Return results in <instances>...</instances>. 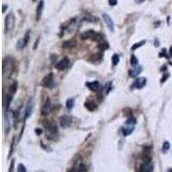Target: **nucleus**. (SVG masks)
<instances>
[{
	"label": "nucleus",
	"mask_w": 172,
	"mask_h": 172,
	"mask_svg": "<svg viewBox=\"0 0 172 172\" xmlns=\"http://www.w3.org/2000/svg\"><path fill=\"white\" fill-rule=\"evenodd\" d=\"M15 67V60L10 57H6L3 60V77L10 78L13 73Z\"/></svg>",
	"instance_id": "f257e3e1"
},
{
	"label": "nucleus",
	"mask_w": 172,
	"mask_h": 172,
	"mask_svg": "<svg viewBox=\"0 0 172 172\" xmlns=\"http://www.w3.org/2000/svg\"><path fill=\"white\" fill-rule=\"evenodd\" d=\"M44 127H46V129H47V133H49L47 136L48 138L55 139L56 137L58 136L57 125H56L53 121H51V120H46V121L44 122Z\"/></svg>",
	"instance_id": "f03ea898"
},
{
	"label": "nucleus",
	"mask_w": 172,
	"mask_h": 172,
	"mask_svg": "<svg viewBox=\"0 0 172 172\" xmlns=\"http://www.w3.org/2000/svg\"><path fill=\"white\" fill-rule=\"evenodd\" d=\"M15 27V15L12 11H10L9 14L6 16L5 18V31L10 32L13 30Z\"/></svg>",
	"instance_id": "7ed1b4c3"
},
{
	"label": "nucleus",
	"mask_w": 172,
	"mask_h": 172,
	"mask_svg": "<svg viewBox=\"0 0 172 172\" xmlns=\"http://www.w3.org/2000/svg\"><path fill=\"white\" fill-rule=\"evenodd\" d=\"M41 85L45 88H52L54 85V77H53V73H49L44 77V78L41 81Z\"/></svg>",
	"instance_id": "20e7f679"
},
{
	"label": "nucleus",
	"mask_w": 172,
	"mask_h": 172,
	"mask_svg": "<svg viewBox=\"0 0 172 172\" xmlns=\"http://www.w3.org/2000/svg\"><path fill=\"white\" fill-rule=\"evenodd\" d=\"M33 109H34V101L33 98H29V100L27 103L26 105V109H25V114H24V119H28V118L30 117V115L33 112Z\"/></svg>",
	"instance_id": "39448f33"
},
{
	"label": "nucleus",
	"mask_w": 172,
	"mask_h": 172,
	"mask_svg": "<svg viewBox=\"0 0 172 172\" xmlns=\"http://www.w3.org/2000/svg\"><path fill=\"white\" fill-rule=\"evenodd\" d=\"M140 172H152L153 171V164L152 160H146L144 161L143 163L139 169Z\"/></svg>",
	"instance_id": "423d86ee"
},
{
	"label": "nucleus",
	"mask_w": 172,
	"mask_h": 172,
	"mask_svg": "<svg viewBox=\"0 0 172 172\" xmlns=\"http://www.w3.org/2000/svg\"><path fill=\"white\" fill-rule=\"evenodd\" d=\"M60 124L63 128H66L71 126V122H72V119L71 116L69 115H62V116L60 117Z\"/></svg>",
	"instance_id": "0eeeda50"
},
{
	"label": "nucleus",
	"mask_w": 172,
	"mask_h": 172,
	"mask_svg": "<svg viewBox=\"0 0 172 172\" xmlns=\"http://www.w3.org/2000/svg\"><path fill=\"white\" fill-rule=\"evenodd\" d=\"M69 64H70L69 59L64 58L55 64V68L57 69L58 71H64V70H66L67 67L69 66Z\"/></svg>",
	"instance_id": "6e6552de"
},
{
	"label": "nucleus",
	"mask_w": 172,
	"mask_h": 172,
	"mask_svg": "<svg viewBox=\"0 0 172 172\" xmlns=\"http://www.w3.org/2000/svg\"><path fill=\"white\" fill-rule=\"evenodd\" d=\"M53 109V106H52V103L49 99H47V101L45 102V103L43 104V106L41 108V113L42 115H47L50 114V112L52 111Z\"/></svg>",
	"instance_id": "1a4fd4ad"
},
{
	"label": "nucleus",
	"mask_w": 172,
	"mask_h": 172,
	"mask_svg": "<svg viewBox=\"0 0 172 172\" xmlns=\"http://www.w3.org/2000/svg\"><path fill=\"white\" fill-rule=\"evenodd\" d=\"M103 20L105 22V23L107 24V27L109 28V29L111 32H114V21L111 17H109L108 14H103Z\"/></svg>",
	"instance_id": "9d476101"
},
{
	"label": "nucleus",
	"mask_w": 172,
	"mask_h": 172,
	"mask_svg": "<svg viewBox=\"0 0 172 172\" xmlns=\"http://www.w3.org/2000/svg\"><path fill=\"white\" fill-rule=\"evenodd\" d=\"M146 77H139V78H137L134 83L133 84V87L135 89H142L144 88L146 84Z\"/></svg>",
	"instance_id": "9b49d317"
},
{
	"label": "nucleus",
	"mask_w": 172,
	"mask_h": 172,
	"mask_svg": "<svg viewBox=\"0 0 172 172\" xmlns=\"http://www.w3.org/2000/svg\"><path fill=\"white\" fill-rule=\"evenodd\" d=\"M142 70H143L142 66H138V64H137V66H134L132 70H129L128 74H129V76H130L131 77H136L139 74L141 73Z\"/></svg>",
	"instance_id": "f8f14e48"
},
{
	"label": "nucleus",
	"mask_w": 172,
	"mask_h": 172,
	"mask_svg": "<svg viewBox=\"0 0 172 172\" xmlns=\"http://www.w3.org/2000/svg\"><path fill=\"white\" fill-rule=\"evenodd\" d=\"M127 124V123H126ZM134 131V125H132V124H127L125 126V127H123L122 129H121V132H122V134L124 136H128L130 135V134L133 133Z\"/></svg>",
	"instance_id": "ddd939ff"
},
{
	"label": "nucleus",
	"mask_w": 172,
	"mask_h": 172,
	"mask_svg": "<svg viewBox=\"0 0 172 172\" xmlns=\"http://www.w3.org/2000/svg\"><path fill=\"white\" fill-rule=\"evenodd\" d=\"M86 86H87V88L90 90L96 92V91H97V90L99 89V86L100 85H99V83L97 81H91V82L86 83Z\"/></svg>",
	"instance_id": "4468645a"
},
{
	"label": "nucleus",
	"mask_w": 172,
	"mask_h": 172,
	"mask_svg": "<svg viewBox=\"0 0 172 172\" xmlns=\"http://www.w3.org/2000/svg\"><path fill=\"white\" fill-rule=\"evenodd\" d=\"M96 34V32L92 30V29H90V30H87L84 32L83 34H81V35H80V37H81L82 40H87V39H92L94 36H95Z\"/></svg>",
	"instance_id": "2eb2a0df"
},
{
	"label": "nucleus",
	"mask_w": 172,
	"mask_h": 172,
	"mask_svg": "<svg viewBox=\"0 0 172 172\" xmlns=\"http://www.w3.org/2000/svg\"><path fill=\"white\" fill-rule=\"evenodd\" d=\"M84 107L89 111H94L97 108V105H96V103L93 100H90H90H87L84 103Z\"/></svg>",
	"instance_id": "dca6fc26"
},
{
	"label": "nucleus",
	"mask_w": 172,
	"mask_h": 172,
	"mask_svg": "<svg viewBox=\"0 0 172 172\" xmlns=\"http://www.w3.org/2000/svg\"><path fill=\"white\" fill-rule=\"evenodd\" d=\"M103 60V53H94L90 57V61L92 63H99L100 61Z\"/></svg>",
	"instance_id": "f3484780"
},
{
	"label": "nucleus",
	"mask_w": 172,
	"mask_h": 172,
	"mask_svg": "<svg viewBox=\"0 0 172 172\" xmlns=\"http://www.w3.org/2000/svg\"><path fill=\"white\" fill-rule=\"evenodd\" d=\"M76 45H77L76 41H74V40H68V41L63 42L62 47L64 49H71V48L76 47Z\"/></svg>",
	"instance_id": "a211bd4d"
},
{
	"label": "nucleus",
	"mask_w": 172,
	"mask_h": 172,
	"mask_svg": "<svg viewBox=\"0 0 172 172\" xmlns=\"http://www.w3.org/2000/svg\"><path fill=\"white\" fill-rule=\"evenodd\" d=\"M17 87H18V84H17V82H13L11 84H10V88H9V90H8V95H10V96H14L15 94H16V92H17Z\"/></svg>",
	"instance_id": "6ab92c4d"
},
{
	"label": "nucleus",
	"mask_w": 172,
	"mask_h": 172,
	"mask_svg": "<svg viewBox=\"0 0 172 172\" xmlns=\"http://www.w3.org/2000/svg\"><path fill=\"white\" fill-rule=\"evenodd\" d=\"M43 1L40 2V4L38 5V7H37V11H36V20L39 21L40 18L41 17V14H42V9H43Z\"/></svg>",
	"instance_id": "aec40b11"
},
{
	"label": "nucleus",
	"mask_w": 172,
	"mask_h": 172,
	"mask_svg": "<svg viewBox=\"0 0 172 172\" xmlns=\"http://www.w3.org/2000/svg\"><path fill=\"white\" fill-rule=\"evenodd\" d=\"M84 20L90 22V23H96L98 21V18L92 15H87L84 17Z\"/></svg>",
	"instance_id": "412c9836"
},
{
	"label": "nucleus",
	"mask_w": 172,
	"mask_h": 172,
	"mask_svg": "<svg viewBox=\"0 0 172 172\" xmlns=\"http://www.w3.org/2000/svg\"><path fill=\"white\" fill-rule=\"evenodd\" d=\"M10 130V123L9 118L7 117V119H5V120H4V131H5V133H6V134L9 133Z\"/></svg>",
	"instance_id": "4be33fe9"
},
{
	"label": "nucleus",
	"mask_w": 172,
	"mask_h": 172,
	"mask_svg": "<svg viewBox=\"0 0 172 172\" xmlns=\"http://www.w3.org/2000/svg\"><path fill=\"white\" fill-rule=\"evenodd\" d=\"M74 103H75L74 99H72V98L68 99V100L66 101V108L68 109H70V110L72 109H73V107H74Z\"/></svg>",
	"instance_id": "5701e85b"
},
{
	"label": "nucleus",
	"mask_w": 172,
	"mask_h": 172,
	"mask_svg": "<svg viewBox=\"0 0 172 172\" xmlns=\"http://www.w3.org/2000/svg\"><path fill=\"white\" fill-rule=\"evenodd\" d=\"M170 142H169V141L163 142V147H162V152H163V153H166L169 150H170Z\"/></svg>",
	"instance_id": "b1692460"
},
{
	"label": "nucleus",
	"mask_w": 172,
	"mask_h": 172,
	"mask_svg": "<svg viewBox=\"0 0 172 172\" xmlns=\"http://www.w3.org/2000/svg\"><path fill=\"white\" fill-rule=\"evenodd\" d=\"M120 62V57L117 53H114V55L112 56V64L113 66H117Z\"/></svg>",
	"instance_id": "393cba45"
},
{
	"label": "nucleus",
	"mask_w": 172,
	"mask_h": 172,
	"mask_svg": "<svg viewBox=\"0 0 172 172\" xmlns=\"http://www.w3.org/2000/svg\"><path fill=\"white\" fill-rule=\"evenodd\" d=\"M26 47V44H25V41H24V39L22 38L20 39L19 41H17V49H23Z\"/></svg>",
	"instance_id": "a878e982"
},
{
	"label": "nucleus",
	"mask_w": 172,
	"mask_h": 172,
	"mask_svg": "<svg viewBox=\"0 0 172 172\" xmlns=\"http://www.w3.org/2000/svg\"><path fill=\"white\" fill-rule=\"evenodd\" d=\"M92 40L94 41H96V42H101L103 40V36L100 33H96L95 36L93 37Z\"/></svg>",
	"instance_id": "bb28decb"
},
{
	"label": "nucleus",
	"mask_w": 172,
	"mask_h": 172,
	"mask_svg": "<svg viewBox=\"0 0 172 172\" xmlns=\"http://www.w3.org/2000/svg\"><path fill=\"white\" fill-rule=\"evenodd\" d=\"M130 63L133 66H135L138 64L139 63V60H138V58L136 57L135 55H132L131 56V59H130Z\"/></svg>",
	"instance_id": "cd10ccee"
},
{
	"label": "nucleus",
	"mask_w": 172,
	"mask_h": 172,
	"mask_svg": "<svg viewBox=\"0 0 172 172\" xmlns=\"http://www.w3.org/2000/svg\"><path fill=\"white\" fill-rule=\"evenodd\" d=\"M145 43H146V41H141L140 42H139V43H135V44H134L133 47H132V50H133V51L136 50L137 48L142 47V46H143Z\"/></svg>",
	"instance_id": "c85d7f7f"
},
{
	"label": "nucleus",
	"mask_w": 172,
	"mask_h": 172,
	"mask_svg": "<svg viewBox=\"0 0 172 172\" xmlns=\"http://www.w3.org/2000/svg\"><path fill=\"white\" fill-rule=\"evenodd\" d=\"M29 38H30V31L28 30V31L26 33L25 36L23 37L24 41H25V44H26V46L28 45V41H29Z\"/></svg>",
	"instance_id": "c756f323"
},
{
	"label": "nucleus",
	"mask_w": 172,
	"mask_h": 172,
	"mask_svg": "<svg viewBox=\"0 0 172 172\" xmlns=\"http://www.w3.org/2000/svg\"><path fill=\"white\" fill-rule=\"evenodd\" d=\"M17 171L18 172H26L27 171L26 167L23 164V163H19V164H18V167H17Z\"/></svg>",
	"instance_id": "7c9ffc66"
},
{
	"label": "nucleus",
	"mask_w": 172,
	"mask_h": 172,
	"mask_svg": "<svg viewBox=\"0 0 172 172\" xmlns=\"http://www.w3.org/2000/svg\"><path fill=\"white\" fill-rule=\"evenodd\" d=\"M99 48H100L101 50H106L109 48V44H108L107 42H104V43H101L100 45H99Z\"/></svg>",
	"instance_id": "2f4dec72"
},
{
	"label": "nucleus",
	"mask_w": 172,
	"mask_h": 172,
	"mask_svg": "<svg viewBox=\"0 0 172 172\" xmlns=\"http://www.w3.org/2000/svg\"><path fill=\"white\" fill-rule=\"evenodd\" d=\"M111 84H112V83L111 82H109V83H108V84L104 86V90H105V93L106 94H108L110 91V90H111Z\"/></svg>",
	"instance_id": "473e14b6"
},
{
	"label": "nucleus",
	"mask_w": 172,
	"mask_h": 172,
	"mask_svg": "<svg viewBox=\"0 0 172 172\" xmlns=\"http://www.w3.org/2000/svg\"><path fill=\"white\" fill-rule=\"evenodd\" d=\"M127 124H132V125H135L136 124V119L135 118H133V117H131V118H129V119L127 120Z\"/></svg>",
	"instance_id": "72a5a7b5"
},
{
	"label": "nucleus",
	"mask_w": 172,
	"mask_h": 172,
	"mask_svg": "<svg viewBox=\"0 0 172 172\" xmlns=\"http://www.w3.org/2000/svg\"><path fill=\"white\" fill-rule=\"evenodd\" d=\"M14 164H15V161H14V159H13V160L11 161V163H10V170H9L10 172H11V171H12V170H13V166H14Z\"/></svg>",
	"instance_id": "f704fd0d"
},
{
	"label": "nucleus",
	"mask_w": 172,
	"mask_h": 172,
	"mask_svg": "<svg viewBox=\"0 0 172 172\" xmlns=\"http://www.w3.org/2000/svg\"><path fill=\"white\" fill-rule=\"evenodd\" d=\"M109 3L110 5H115L117 4V0H109Z\"/></svg>",
	"instance_id": "c9c22d12"
},
{
	"label": "nucleus",
	"mask_w": 172,
	"mask_h": 172,
	"mask_svg": "<svg viewBox=\"0 0 172 172\" xmlns=\"http://www.w3.org/2000/svg\"><path fill=\"white\" fill-rule=\"evenodd\" d=\"M35 133H36L37 135H41V134L42 133V130H41V129L37 128V129H35Z\"/></svg>",
	"instance_id": "e433bc0d"
},
{
	"label": "nucleus",
	"mask_w": 172,
	"mask_h": 172,
	"mask_svg": "<svg viewBox=\"0 0 172 172\" xmlns=\"http://www.w3.org/2000/svg\"><path fill=\"white\" fill-rule=\"evenodd\" d=\"M39 40H40L39 38L37 39V41H36V42H35V45L34 46V49H36V48H37V46H38V42H39Z\"/></svg>",
	"instance_id": "4c0bfd02"
},
{
	"label": "nucleus",
	"mask_w": 172,
	"mask_h": 172,
	"mask_svg": "<svg viewBox=\"0 0 172 172\" xmlns=\"http://www.w3.org/2000/svg\"><path fill=\"white\" fill-rule=\"evenodd\" d=\"M169 53H170V57H172V47H170V52H169Z\"/></svg>",
	"instance_id": "58836bf2"
},
{
	"label": "nucleus",
	"mask_w": 172,
	"mask_h": 172,
	"mask_svg": "<svg viewBox=\"0 0 172 172\" xmlns=\"http://www.w3.org/2000/svg\"><path fill=\"white\" fill-rule=\"evenodd\" d=\"M6 7H7L6 5H4V6H3V12H5V8Z\"/></svg>",
	"instance_id": "ea45409f"
},
{
	"label": "nucleus",
	"mask_w": 172,
	"mask_h": 172,
	"mask_svg": "<svg viewBox=\"0 0 172 172\" xmlns=\"http://www.w3.org/2000/svg\"><path fill=\"white\" fill-rule=\"evenodd\" d=\"M169 171H172V169H170V170H169Z\"/></svg>",
	"instance_id": "a19ab883"
}]
</instances>
